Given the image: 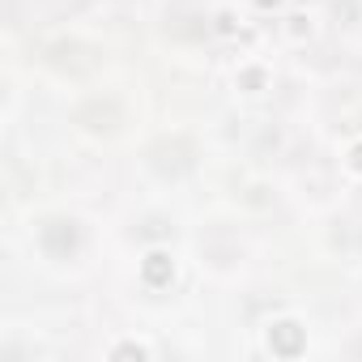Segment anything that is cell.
I'll return each mask as SVG.
<instances>
[{"label": "cell", "mask_w": 362, "mask_h": 362, "mask_svg": "<svg viewBox=\"0 0 362 362\" xmlns=\"http://www.w3.org/2000/svg\"><path fill=\"white\" fill-rule=\"evenodd\" d=\"M35 247H39V256L52 260V264H73V260H81V252H86V226H81V218H73V214H52V218H43L39 230H35Z\"/></svg>", "instance_id": "cell-2"}, {"label": "cell", "mask_w": 362, "mask_h": 362, "mask_svg": "<svg viewBox=\"0 0 362 362\" xmlns=\"http://www.w3.org/2000/svg\"><path fill=\"white\" fill-rule=\"evenodd\" d=\"M73 124L81 128V132H94V136H115L119 128H124V107L107 94H94V98H86V103H77L73 107Z\"/></svg>", "instance_id": "cell-3"}, {"label": "cell", "mask_w": 362, "mask_h": 362, "mask_svg": "<svg viewBox=\"0 0 362 362\" xmlns=\"http://www.w3.org/2000/svg\"><path fill=\"white\" fill-rule=\"evenodd\" d=\"M197 166H201V149L188 132H166L145 149V170L158 175L162 184H179V179L197 175Z\"/></svg>", "instance_id": "cell-1"}, {"label": "cell", "mask_w": 362, "mask_h": 362, "mask_svg": "<svg viewBox=\"0 0 362 362\" xmlns=\"http://www.w3.org/2000/svg\"><path fill=\"white\" fill-rule=\"evenodd\" d=\"M162 30H166L175 43L197 47V43L209 39V13L197 9V5H175V9H166V26H162Z\"/></svg>", "instance_id": "cell-5"}, {"label": "cell", "mask_w": 362, "mask_h": 362, "mask_svg": "<svg viewBox=\"0 0 362 362\" xmlns=\"http://www.w3.org/2000/svg\"><path fill=\"white\" fill-rule=\"evenodd\" d=\"M43 64L56 69V73H69V77H81L98 64V52L81 39H56V43H43Z\"/></svg>", "instance_id": "cell-4"}]
</instances>
